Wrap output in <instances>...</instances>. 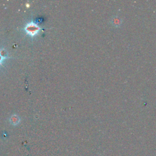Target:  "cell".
Returning a JSON list of instances; mask_svg holds the SVG:
<instances>
[{"instance_id":"1","label":"cell","mask_w":156,"mask_h":156,"mask_svg":"<svg viewBox=\"0 0 156 156\" xmlns=\"http://www.w3.org/2000/svg\"><path fill=\"white\" fill-rule=\"evenodd\" d=\"M43 29V28L40 26L38 25V23L33 20L28 22L23 28L24 32L31 38H34L35 36L38 35Z\"/></svg>"},{"instance_id":"4","label":"cell","mask_w":156,"mask_h":156,"mask_svg":"<svg viewBox=\"0 0 156 156\" xmlns=\"http://www.w3.org/2000/svg\"><path fill=\"white\" fill-rule=\"evenodd\" d=\"M20 118L17 115H15V114H14V115L10 118V122L14 125L17 124L20 122Z\"/></svg>"},{"instance_id":"3","label":"cell","mask_w":156,"mask_h":156,"mask_svg":"<svg viewBox=\"0 0 156 156\" xmlns=\"http://www.w3.org/2000/svg\"><path fill=\"white\" fill-rule=\"evenodd\" d=\"M12 58L13 59V57L8 56L7 53L6 52V50L4 49L0 50V66L3 67V63L6 60Z\"/></svg>"},{"instance_id":"2","label":"cell","mask_w":156,"mask_h":156,"mask_svg":"<svg viewBox=\"0 0 156 156\" xmlns=\"http://www.w3.org/2000/svg\"><path fill=\"white\" fill-rule=\"evenodd\" d=\"M122 23H123V19L119 16L116 15H113L110 20V25L116 28L121 27V26L122 25Z\"/></svg>"}]
</instances>
